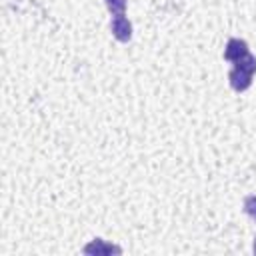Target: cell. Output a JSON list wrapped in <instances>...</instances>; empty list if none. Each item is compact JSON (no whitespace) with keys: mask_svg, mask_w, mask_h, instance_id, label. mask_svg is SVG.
<instances>
[{"mask_svg":"<svg viewBox=\"0 0 256 256\" xmlns=\"http://www.w3.org/2000/svg\"><path fill=\"white\" fill-rule=\"evenodd\" d=\"M110 28H112L114 38H116V40H120V42H128V40L132 38V24L128 22V18H126L124 14L114 16V18H112Z\"/></svg>","mask_w":256,"mask_h":256,"instance_id":"1","label":"cell"},{"mask_svg":"<svg viewBox=\"0 0 256 256\" xmlns=\"http://www.w3.org/2000/svg\"><path fill=\"white\" fill-rule=\"evenodd\" d=\"M248 52V44L240 38H230L226 48H224V58L230 60V62H236L238 58H242L244 54Z\"/></svg>","mask_w":256,"mask_h":256,"instance_id":"2","label":"cell"},{"mask_svg":"<svg viewBox=\"0 0 256 256\" xmlns=\"http://www.w3.org/2000/svg\"><path fill=\"white\" fill-rule=\"evenodd\" d=\"M228 78H230V86L236 92H242V90H246L252 84V74H248V72H244L240 68H232Z\"/></svg>","mask_w":256,"mask_h":256,"instance_id":"3","label":"cell"},{"mask_svg":"<svg viewBox=\"0 0 256 256\" xmlns=\"http://www.w3.org/2000/svg\"><path fill=\"white\" fill-rule=\"evenodd\" d=\"M84 252H86V254H112V252H116V254H120L122 250H120L118 246H112V244H106L104 240H100V238H96V240H92L90 244H86V246H84Z\"/></svg>","mask_w":256,"mask_h":256,"instance_id":"4","label":"cell"},{"mask_svg":"<svg viewBox=\"0 0 256 256\" xmlns=\"http://www.w3.org/2000/svg\"><path fill=\"white\" fill-rule=\"evenodd\" d=\"M234 68H240V70H244V72H248V74H254V72H256V58H254L250 52H246L242 58H238V60L234 62Z\"/></svg>","mask_w":256,"mask_h":256,"instance_id":"5","label":"cell"},{"mask_svg":"<svg viewBox=\"0 0 256 256\" xmlns=\"http://www.w3.org/2000/svg\"><path fill=\"white\" fill-rule=\"evenodd\" d=\"M106 6H108V10H110L114 16H118V14H124V10H126V0H106Z\"/></svg>","mask_w":256,"mask_h":256,"instance_id":"6","label":"cell"},{"mask_svg":"<svg viewBox=\"0 0 256 256\" xmlns=\"http://www.w3.org/2000/svg\"><path fill=\"white\" fill-rule=\"evenodd\" d=\"M244 210L250 218L256 220V194H250V196L244 198Z\"/></svg>","mask_w":256,"mask_h":256,"instance_id":"7","label":"cell"},{"mask_svg":"<svg viewBox=\"0 0 256 256\" xmlns=\"http://www.w3.org/2000/svg\"><path fill=\"white\" fill-rule=\"evenodd\" d=\"M254 254H256V238H254Z\"/></svg>","mask_w":256,"mask_h":256,"instance_id":"8","label":"cell"}]
</instances>
